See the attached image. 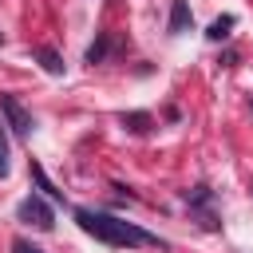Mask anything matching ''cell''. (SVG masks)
<instances>
[{
    "instance_id": "obj_7",
    "label": "cell",
    "mask_w": 253,
    "mask_h": 253,
    "mask_svg": "<svg viewBox=\"0 0 253 253\" xmlns=\"http://www.w3.org/2000/svg\"><path fill=\"white\" fill-rule=\"evenodd\" d=\"M107 47H111V36H103L99 43H91V47H87V63H103V55H107Z\"/></svg>"
},
{
    "instance_id": "obj_2",
    "label": "cell",
    "mask_w": 253,
    "mask_h": 253,
    "mask_svg": "<svg viewBox=\"0 0 253 253\" xmlns=\"http://www.w3.org/2000/svg\"><path fill=\"white\" fill-rule=\"evenodd\" d=\"M16 217L28 221V225H36V229H51V225H55V213H51V206H47L40 194H28V198L16 206Z\"/></svg>"
},
{
    "instance_id": "obj_11",
    "label": "cell",
    "mask_w": 253,
    "mask_h": 253,
    "mask_svg": "<svg viewBox=\"0 0 253 253\" xmlns=\"http://www.w3.org/2000/svg\"><path fill=\"white\" fill-rule=\"evenodd\" d=\"M4 126V123H0ZM8 174V142H4V130H0V178Z\"/></svg>"
},
{
    "instance_id": "obj_9",
    "label": "cell",
    "mask_w": 253,
    "mask_h": 253,
    "mask_svg": "<svg viewBox=\"0 0 253 253\" xmlns=\"http://www.w3.org/2000/svg\"><path fill=\"white\" fill-rule=\"evenodd\" d=\"M123 126H130V130H146V126H150V115H142V111L123 115Z\"/></svg>"
},
{
    "instance_id": "obj_5",
    "label": "cell",
    "mask_w": 253,
    "mask_h": 253,
    "mask_svg": "<svg viewBox=\"0 0 253 253\" xmlns=\"http://www.w3.org/2000/svg\"><path fill=\"white\" fill-rule=\"evenodd\" d=\"M36 59L43 63V71H47V75H63V59H59L51 47H36Z\"/></svg>"
},
{
    "instance_id": "obj_4",
    "label": "cell",
    "mask_w": 253,
    "mask_h": 253,
    "mask_svg": "<svg viewBox=\"0 0 253 253\" xmlns=\"http://www.w3.org/2000/svg\"><path fill=\"white\" fill-rule=\"evenodd\" d=\"M190 20H194L190 4H186V0H174V4H170V36H182V32L190 28Z\"/></svg>"
},
{
    "instance_id": "obj_12",
    "label": "cell",
    "mask_w": 253,
    "mask_h": 253,
    "mask_svg": "<svg viewBox=\"0 0 253 253\" xmlns=\"http://www.w3.org/2000/svg\"><path fill=\"white\" fill-rule=\"evenodd\" d=\"M249 103H253V99H249Z\"/></svg>"
},
{
    "instance_id": "obj_1",
    "label": "cell",
    "mask_w": 253,
    "mask_h": 253,
    "mask_svg": "<svg viewBox=\"0 0 253 253\" xmlns=\"http://www.w3.org/2000/svg\"><path fill=\"white\" fill-rule=\"evenodd\" d=\"M75 221H79L83 233H91L95 241L115 245V249H134V245H158V249H162V241H158L154 233H146V229H138L134 221H123V217H115V213L75 210Z\"/></svg>"
},
{
    "instance_id": "obj_3",
    "label": "cell",
    "mask_w": 253,
    "mask_h": 253,
    "mask_svg": "<svg viewBox=\"0 0 253 253\" xmlns=\"http://www.w3.org/2000/svg\"><path fill=\"white\" fill-rule=\"evenodd\" d=\"M0 115L8 119V126H12L16 134H32V126H36L32 115L24 111V103H20L16 95H0Z\"/></svg>"
},
{
    "instance_id": "obj_10",
    "label": "cell",
    "mask_w": 253,
    "mask_h": 253,
    "mask_svg": "<svg viewBox=\"0 0 253 253\" xmlns=\"http://www.w3.org/2000/svg\"><path fill=\"white\" fill-rule=\"evenodd\" d=\"M12 253H43V249H40V245H32L28 237H16V241H12Z\"/></svg>"
},
{
    "instance_id": "obj_8",
    "label": "cell",
    "mask_w": 253,
    "mask_h": 253,
    "mask_svg": "<svg viewBox=\"0 0 253 253\" xmlns=\"http://www.w3.org/2000/svg\"><path fill=\"white\" fill-rule=\"evenodd\" d=\"M32 178H36V186H40V190H43V194H47V198H59V190H55V186H51V182H47V174H43V170H40V166H36V162H32Z\"/></svg>"
},
{
    "instance_id": "obj_6",
    "label": "cell",
    "mask_w": 253,
    "mask_h": 253,
    "mask_svg": "<svg viewBox=\"0 0 253 253\" xmlns=\"http://www.w3.org/2000/svg\"><path fill=\"white\" fill-rule=\"evenodd\" d=\"M229 28H233V16H221V20H213V24H210V32H206V36H210V40H225V36H229Z\"/></svg>"
}]
</instances>
